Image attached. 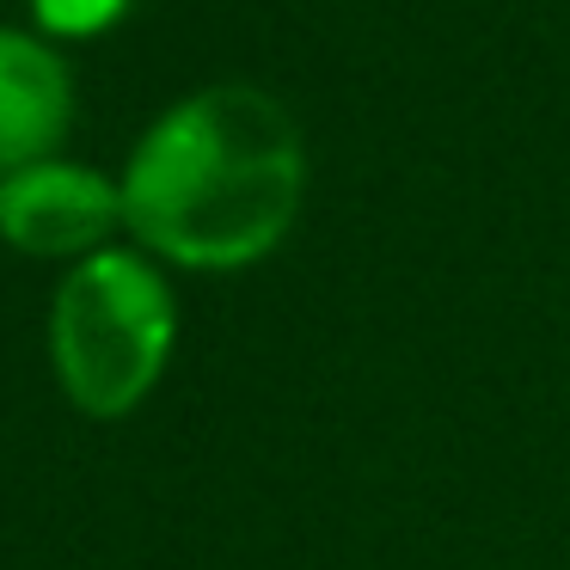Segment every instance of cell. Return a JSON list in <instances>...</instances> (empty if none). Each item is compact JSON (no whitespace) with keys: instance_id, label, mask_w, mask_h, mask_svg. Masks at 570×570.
<instances>
[{"instance_id":"1","label":"cell","mask_w":570,"mask_h":570,"mask_svg":"<svg viewBox=\"0 0 570 570\" xmlns=\"http://www.w3.org/2000/svg\"><path fill=\"white\" fill-rule=\"evenodd\" d=\"M117 190L129 246H141L154 264L190 276L252 271L301 222V124L264 87H203L141 129Z\"/></svg>"},{"instance_id":"2","label":"cell","mask_w":570,"mask_h":570,"mask_svg":"<svg viewBox=\"0 0 570 570\" xmlns=\"http://www.w3.org/2000/svg\"><path fill=\"white\" fill-rule=\"evenodd\" d=\"M56 393L87 423H129L166 386L178 356L173 271L141 246H105L68 264L43 320Z\"/></svg>"},{"instance_id":"3","label":"cell","mask_w":570,"mask_h":570,"mask_svg":"<svg viewBox=\"0 0 570 570\" xmlns=\"http://www.w3.org/2000/svg\"><path fill=\"white\" fill-rule=\"evenodd\" d=\"M124 234V190L87 160H38L0 178V246L38 264H80L117 246Z\"/></svg>"},{"instance_id":"4","label":"cell","mask_w":570,"mask_h":570,"mask_svg":"<svg viewBox=\"0 0 570 570\" xmlns=\"http://www.w3.org/2000/svg\"><path fill=\"white\" fill-rule=\"evenodd\" d=\"M75 129V75L50 38L0 26V178L56 160Z\"/></svg>"},{"instance_id":"5","label":"cell","mask_w":570,"mask_h":570,"mask_svg":"<svg viewBox=\"0 0 570 570\" xmlns=\"http://www.w3.org/2000/svg\"><path fill=\"white\" fill-rule=\"evenodd\" d=\"M129 7L136 0H31V19H38L43 38H99Z\"/></svg>"}]
</instances>
